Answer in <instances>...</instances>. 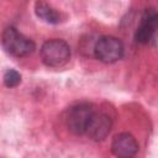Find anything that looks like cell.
Here are the masks:
<instances>
[{"label":"cell","mask_w":158,"mask_h":158,"mask_svg":"<svg viewBox=\"0 0 158 158\" xmlns=\"http://www.w3.org/2000/svg\"><path fill=\"white\" fill-rule=\"evenodd\" d=\"M96 107L91 102H77L69 106L64 112L65 127L77 136H83L86 132L88 125L95 112Z\"/></svg>","instance_id":"1"},{"label":"cell","mask_w":158,"mask_h":158,"mask_svg":"<svg viewBox=\"0 0 158 158\" xmlns=\"http://www.w3.org/2000/svg\"><path fill=\"white\" fill-rule=\"evenodd\" d=\"M1 43L5 52L12 57L22 58L32 54L36 49V43L22 35L15 26H7L2 31Z\"/></svg>","instance_id":"2"},{"label":"cell","mask_w":158,"mask_h":158,"mask_svg":"<svg viewBox=\"0 0 158 158\" xmlns=\"http://www.w3.org/2000/svg\"><path fill=\"white\" fill-rule=\"evenodd\" d=\"M40 56L44 65L51 68H60L69 62L72 51L70 46L64 40L52 38L41 46Z\"/></svg>","instance_id":"3"},{"label":"cell","mask_w":158,"mask_h":158,"mask_svg":"<svg viewBox=\"0 0 158 158\" xmlns=\"http://www.w3.org/2000/svg\"><path fill=\"white\" fill-rule=\"evenodd\" d=\"M94 56L102 63L111 64L120 60L125 54V47L121 40L115 36H100L94 44Z\"/></svg>","instance_id":"4"},{"label":"cell","mask_w":158,"mask_h":158,"mask_svg":"<svg viewBox=\"0 0 158 158\" xmlns=\"http://www.w3.org/2000/svg\"><path fill=\"white\" fill-rule=\"evenodd\" d=\"M158 26V14L154 7H147L142 12L139 23L135 31V41L139 44H148L156 38V31Z\"/></svg>","instance_id":"5"},{"label":"cell","mask_w":158,"mask_h":158,"mask_svg":"<svg viewBox=\"0 0 158 158\" xmlns=\"http://www.w3.org/2000/svg\"><path fill=\"white\" fill-rule=\"evenodd\" d=\"M111 127H112L111 116L104 111L95 110V112L88 125L85 135L89 136V138H91L93 141H96V142L104 141L109 136Z\"/></svg>","instance_id":"6"},{"label":"cell","mask_w":158,"mask_h":158,"mask_svg":"<svg viewBox=\"0 0 158 158\" xmlns=\"http://www.w3.org/2000/svg\"><path fill=\"white\" fill-rule=\"evenodd\" d=\"M111 152L116 158H133L138 152V142L128 132L117 133L112 138Z\"/></svg>","instance_id":"7"},{"label":"cell","mask_w":158,"mask_h":158,"mask_svg":"<svg viewBox=\"0 0 158 158\" xmlns=\"http://www.w3.org/2000/svg\"><path fill=\"white\" fill-rule=\"evenodd\" d=\"M35 14L40 20L49 25H58L64 20V15L59 10L44 1L35 2Z\"/></svg>","instance_id":"8"},{"label":"cell","mask_w":158,"mask_h":158,"mask_svg":"<svg viewBox=\"0 0 158 158\" xmlns=\"http://www.w3.org/2000/svg\"><path fill=\"white\" fill-rule=\"evenodd\" d=\"M21 83V74L15 69H7L4 74V84L7 88H16Z\"/></svg>","instance_id":"9"}]
</instances>
